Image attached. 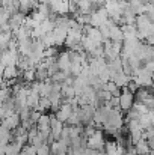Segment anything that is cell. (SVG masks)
<instances>
[{"label": "cell", "instance_id": "52a82bcc", "mask_svg": "<svg viewBox=\"0 0 154 155\" xmlns=\"http://www.w3.org/2000/svg\"><path fill=\"white\" fill-rule=\"evenodd\" d=\"M145 42H147L150 47H154V35H150V36L145 39Z\"/></svg>", "mask_w": 154, "mask_h": 155}, {"label": "cell", "instance_id": "6da1fadb", "mask_svg": "<svg viewBox=\"0 0 154 155\" xmlns=\"http://www.w3.org/2000/svg\"><path fill=\"white\" fill-rule=\"evenodd\" d=\"M104 136H103L101 130H95L94 134H91L86 140V148L92 149V151H104Z\"/></svg>", "mask_w": 154, "mask_h": 155}, {"label": "cell", "instance_id": "277c9868", "mask_svg": "<svg viewBox=\"0 0 154 155\" xmlns=\"http://www.w3.org/2000/svg\"><path fill=\"white\" fill-rule=\"evenodd\" d=\"M21 124V119H20V114L18 113H14L11 116H6L5 119H2V127L8 131H15Z\"/></svg>", "mask_w": 154, "mask_h": 155}, {"label": "cell", "instance_id": "9c48e42d", "mask_svg": "<svg viewBox=\"0 0 154 155\" xmlns=\"http://www.w3.org/2000/svg\"><path fill=\"white\" fill-rule=\"evenodd\" d=\"M151 155H154V149H153V151H151Z\"/></svg>", "mask_w": 154, "mask_h": 155}, {"label": "cell", "instance_id": "ba28073f", "mask_svg": "<svg viewBox=\"0 0 154 155\" xmlns=\"http://www.w3.org/2000/svg\"><path fill=\"white\" fill-rule=\"evenodd\" d=\"M150 117H151V124H153V127H154V108L150 110Z\"/></svg>", "mask_w": 154, "mask_h": 155}, {"label": "cell", "instance_id": "30bf717a", "mask_svg": "<svg viewBox=\"0 0 154 155\" xmlns=\"http://www.w3.org/2000/svg\"><path fill=\"white\" fill-rule=\"evenodd\" d=\"M145 155H151V154H145Z\"/></svg>", "mask_w": 154, "mask_h": 155}, {"label": "cell", "instance_id": "7a4b0ae2", "mask_svg": "<svg viewBox=\"0 0 154 155\" xmlns=\"http://www.w3.org/2000/svg\"><path fill=\"white\" fill-rule=\"evenodd\" d=\"M135 105V94H132L127 89H122L119 97H118V108L124 113H127L132 107Z\"/></svg>", "mask_w": 154, "mask_h": 155}, {"label": "cell", "instance_id": "8992f818", "mask_svg": "<svg viewBox=\"0 0 154 155\" xmlns=\"http://www.w3.org/2000/svg\"><path fill=\"white\" fill-rule=\"evenodd\" d=\"M36 155H51L50 145H43V146L36 148Z\"/></svg>", "mask_w": 154, "mask_h": 155}, {"label": "cell", "instance_id": "3957f363", "mask_svg": "<svg viewBox=\"0 0 154 155\" xmlns=\"http://www.w3.org/2000/svg\"><path fill=\"white\" fill-rule=\"evenodd\" d=\"M73 111H74L73 105L68 103V101H65V103L60 104V107H59V108L54 111V117H56L59 122H62V124H67V120L71 117Z\"/></svg>", "mask_w": 154, "mask_h": 155}, {"label": "cell", "instance_id": "8fae6325", "mask_svg": "<svg viewBox=\"0 0 154 155\" xmlns=\"http://www.w3.org/2000/svg\"><path fill=\"white\" fill-rule=\"evenodd\" d=\"M127 2H128V0H127Z\"/></svg>", "mask_w": 154, "mask_h": 155}, {"label": "cell", "instance_id": "5b68a950", "mask_svg": "<svg viewBox=\"0 0 154 155\" xmlns=\"http://www.w3.org/2000/svg\"><path fill=\"white\" fill-rule=\"evenodd\" d=\"M135 149H136V154L138 155H145V154H151V148L148 145V142L145 139L139 140L136 145H135Z\"/></svg>", "mask_w": 154, "mask_h": 155}]
</instances>
